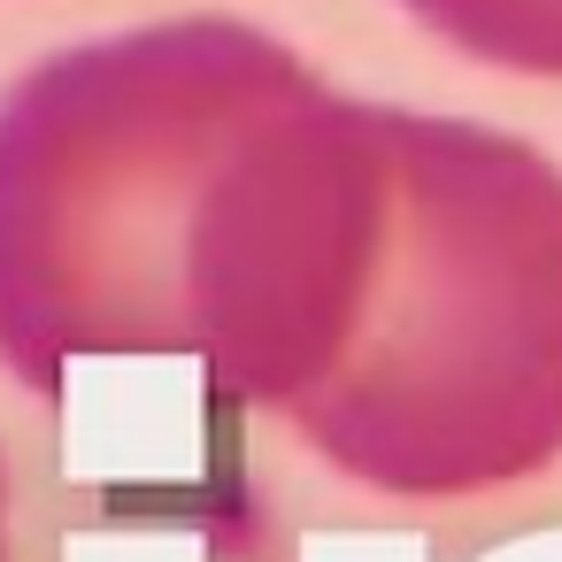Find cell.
<instances>
[{
    "label": "cell",
    "instance_id": "1",
    "mask_svg": "<svg viewBox=\"0 0 562 562\" xmlns=\"http://www.w3.org/2000/svg\"><path fill=\"white\" fill-rule=\"evenodd\" d=\"M385 501L562 462V162L477 116L362 101L355 201L270 408Z\"/></svg>",
    "mask_w": 562,
    "mask_h": 562
},
{
    "label": "cell",
    "instance_id": "2",
    "mask_svg": "<svg viewBox=\"0 0 562 562\" xmlns=\"http://www.w3.org/2000/svg\"><path fill=\"white\" fill-rule=\"evenodd\" d=\"M316 70L239 16L47 55L0 93V370L55 401L78 362L193 355L232 155Z\"/></svg>",
    "mask_w": 562,
    "mask_h": 562
},
{
    "label": "cell",
    "instance_id": "3",
    "mask_svg": "<svg viewBox=\"0 0 562 562\" xmlns=\"http://www.w3.org/2000/svg\"><path fill=\"white\" fill-rule=\"evenodd\" d=\"M393 9L485 70L562 86V0H393Z\"/></svg>",
    "mask_w": 562,
    "mask_h": 562
},
{
    "label": "cell",
    "instance_id": "4",
    "mask_svg": "<svg viewBox=\"0 0 562 562\" xmlns=\"http://www.w3.org/2000/svg\"><path fill=\"white\" fill-rule=\"evenodd\" d=\"M0 562H9V462H0Z\"/></svg>",
    "mask_w": 562,
    "mask_h": 562
}]
</instances>
